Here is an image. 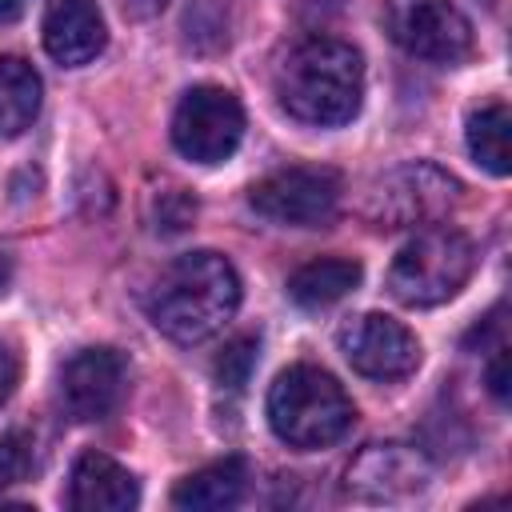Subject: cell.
Masks as SVG:
<instances>
[{"mask_svg": "<svg viewBox=\"0 0 512 512\" xmlns=\"http://www.w3.org/2000/svg\"><path fill=\"white\" fill-rule=\"evenodd\" d=\"M240 304V276L220 252L176 256L148 288V320L176 344H200L220 332Z\"/></svg>", "mask_w": 512, "mask_h": 512, "instance_id": "cell-1", "label": "cell"}, {"mask_svg": "<svg viewBox=\"0 0 512 512\" xmlns=\"http://www.w3.org/2000/svg\"><path fill=\"white\" fill-rule=\"evenodd\" d=\"M280 108L312 128L348 124L364 100V60L352 44L332 36H308L276 68Z\"/></svg>", "mask_w": 512, "mask_h": 512, "instance_id": "cell-2", "label": "cell"}, {"mask_svg": "<svg viewBox=\"0 0 512 512\" xmlns=\"http://www.w3.org/2000/svg\"><path fill=\"white\" fill-rule=\"evenodd\" d=\"M356 420V408L340 380L316 364L284 368L268 388V424L276 440L296 452H316L336 444Z\"/></svg>", "mask_w": 512, "mask_h": 512, "instance_id": "cell-3", "label": "cell"}, {"mask_svg": "<svg viewBox=\"0 0 512 512\" xmlns=\"http://www.w3.org/2000/svg\"><path fill=\"white\" fill-rule=\"evenodd\" d=\"M476 268V244L460 228L416 232L388 268V292L408 308H432L452 300Z\"/></svg>", "mask_w": 512, "mask_h": 512, "instance_id": "cell-4", "label": "cell"}, {"mask_svg": "<svg viewBox=\"0 0 512 512\" xmlns=\"http://www.w3.org/2000/svg\"><path fill=\"white\" fill-rule=\"evenodd\" d=\"M460 200L456 176H448L436 164L412 160L392 172H384L364 200V216L376 228H416V224H436L444 220Z\"/></svg>", "mask_w": 512, "mask_h": 512, "instance_id": "cell-5", "label": "cell"}, {"mask_svg": "<svg viewBox=\"0 0 512 512\" xmlns=\"http://www.w3.org/2000/svg\"><path fill=\"white\" fill-rule=\"evenodd\" d=\"M344 180L336 168L324 164H292L280 172H268L248 188V204L256 216L280 228H320L340 208Z\"/></svg>", "mask_w": 512, "mask_h": 512, "instance_id": "cell-6", "label": "cell"}, {"mask_svg": "<svg viewBox=\"0 0 512 512\" xmlns=\"http://www.w3.org/2000/svg\"><path fill=\"white\" fill-rule=\"evenodd\" d=\"M244 136V108L220 84H196L172 112V144L192 164H224Z\"/></svg>", "mask_w": 512, "mask_h": 512, "instance_id": "cell-7", "label": "cell"}, {"mask_svg": "<svg viewBox=\"0 0 512 512\" xmlns=\"http://www.w3.org/2000/svg\"><path fill=\"white\" fill-rule=\"evenodd\" d=\"M384 32L416 60L456 64L472 52V24L448 0H384Z\"/></svg>", "mask_w": 512, "mask_h": 512, "instance_id": "cell-8", "label": "cell"}, {"mask_svg": "<svg viewBox=\"0 0 512 512\" xmlns=\"http://www.w3.org/2000/svg\"><path fill=\"white\" fill-rule=\"evenodd\" d=\"M340 352L368 380H404L420 364V340L384 312L352 316L340 328Z\"/></svg>", "mask_w": 512, "mask_h": 512, "instance_id": "cell-9", "label": "cell"}, {"mask_svg": "<svg viewBox=\"0 0 512 512\" xmlns=\"http://www.w3.org/2000/svg\"><path fill=\"white\" fill-rule=\"evenodd\" d=\"M432 480V464L416 444L404 440H380L360 448V456L348 464L344 484L360 500H408L424 492Z\"/></svg>", "mask_w": 512, "mask_h": 512, "instance_id": "cell-10", "label": "cell"}, {"mask_svg": "<svg viewBox=\"0 0 512 512\" xmlns=\"http://www.w3.org/2000/svg\"><path fill=\"white\" fill-rule=\"evenodd\" d=\"M128 364L116 348H84L60 368V404L72 420L92 424L116 412L124 400Z\"/></svg>", "mask_w": 512, "mask_h": 512, "instance_id": "cell-11", "label": "cell"}, {"mask_svg": "<svg viewBox=\"0 0 512 512\" xmlns=\"http://www.w3.org/2000/svg\"><path fill=\"white\" fill-rule=\"evenodd\" d=\"M104 16L96 0H48L44 4V48L56 64L80 68L104 52Z\"/></svg>", "mask_w": 512, "mask_h": 512, "instance_id": "cell-12", "label": "cell"}, {"mask_svg": "<svg viewBox=\"0 0 512 512\" xmlns=\"http://www.w3.org/2000/svg\"><path fill=\"white\" fill-rule=\"evenodd\" d=\"M140 500L136 476L104 452H84L68 472V508L72 512H128Z\"/></svg>", "mask_w": 512, "mask_h": 512, "instance_id": "cell-13", "label": "cell"}, {"mask_svg": "<svg viewBox=\"0 0 512 512\" xmlns=\"http://www.w3.org/2000/svg\"><path fill=\"white\" fill-rule=\"evenodd\" d=\"M248 460L244 456H224L212 460L196 472H188L176 488H172V504L184 512H224L236 508L248 492Z\"/></svg>", "mask_w": 512, "mask_h": 512, "instance_id": "cell-14", "label": "cell"}, {"mask_svg": "<svg viewBox=\"0 0 512 512\" xmlns=\"http://www.w3.org/2000/svg\"><path fill=\"white\" fill-rule=\"evenodd\" d=\"M360 276H364L360 260H352V256H320V260L300 264L288 276V296L300 308H328V304L344 300L360 284Z\"/></svg>", "mask_w": 512, "mask_h": 512, "instance_id": "cell-15", "label": "cell"}, {"mask_svg": "<svg viewBox=\"0 0 512 512\" xmlns=\"http://www.w3.org/2000/svg\"><path fill=\"white\" fill-rule=\"evenodd\" d=\"M40 76L20 56H0V136H20L40 112Z\"/></svg>", "mask_w": 512, "mask_h": 512, "instance_id": "cell-16", "label": "cell"}, {"mask_svg": "<svg viewBox=\"0 0 512 512\" xmlns=\"http://www.w3.org/2000/svg\"><path fill=\"white\" fill-rule=\"evenodd\" d=\"M508 128H512V116H508V104L504 100H488L480 104L472 116H468V152L472 160L492 172V176H508L512 172V152H508Z\"/></svg>", "mask_w": 512, "mask_h": 512, "instance_id": "cell-17", "label": "cell"}, {"mask_svg": "<svg viewBox=\"0 0 512 512\" xmlns=\"http://www.w3.org/2000/svg\"><path fill=\"white\" fill-rule=\"evenodd\" d=\"M256 352H260V340H256L252 332L232 336V340L220 348V356L212 360V376H216V384L228 388V392H240V388L248 384L252 368H256Z\"/></svg>", "mask_w": 512, "mask_h": 512, "instance_id": "cell-18", "label": "cell"}, {"mask_svg": "<svg viewBox=\"0 0 512 512\" xmlns=\"http://www.w3.org/2000/svg\"><path fill=\"white\" fill-rule=\"evenodd\" d=\"M148 220H152V232L176 236V232H184L196 220V196L188 188H164V192L152 196Z\"/></svg>", "mask_w": 512, "mask_h": 512, "instance_id": "cell-19", "label": "cell"}, {"mask_svg": "<svg viewBox=\"0 0 512 512\" xmlns=\"http://www.w3.org/2000/svg\"><path fill=\"white\" fill-rule=\"evenodd\" d=\"M28 468H32V448H28V440L16 436V432H4V436H0V496H4L12 484H20V480L28 476Z\"/></svg>", "mask_w": 512, "mask_h": 512, "instance_id": "cell-20", "label": "cell"}, {"mask_svg": "<svg viewBox=\"0 0 512 512\" xmlns=\"http://www.w3.org/2000/svg\"><path fill=\"white\" fill-rule=\"evenodd\" d=\"M464 344H468V348H476V344H480V348H488V352H492V348H500V344H504V304H496V308L484 316V324H476V328L468 332V340H464Z\"/></svg>", "mask_w": 512, "mask_h": 512, "instance_id": "cell-21", "label": "cell"}, {"mask_svg": "<svg viewBox=\"0 0 512 512\" xmlns=\"http://www.w3.org/2000/svg\"><path fill=\"white\" fill-rule=\"evenodd\" d=\"M492 360H488V388H492V396L496 400H504L508 396V344H500V348H492L488 352Z\"/></svg>", "mask_w": 512, "mask_h": 512, "instance_id": "cell-22", "label": "cell"}, {"mask_svg": "<svg viewBox=\"0 0 512 512\" xmlns=\"http://www.w3.org/2000/svg\"><path fill=\"white\" fill-rule=\"evenodd\" d=\"M16 380H20V360H16L12 344H8V340H0V404L16 392Z\"/></svg>", "mask_w": 512, "mask_h": 512, "instance_id": "cell-23", "label": "cell"}, {"mask_svg": "<svg viewBox=\"0 0 512 512\" xmlns=\"http://www.w3.org/2000/svg\"><path fill=\"white\" fill-rule=\"evenodd\" d=\"M168 8V0H124V12L136 16V20H152Z\"/></svg>", "mask_w": 512, "mask_h": 512, "instance_id": "cell-24", "label": "cell"}, {"mask_svg": "<svg viewBox=\"0 0 512 512\" xmlns=\"http://www.w3.org/2000/svg\"><path fill=\"white\" fill-rule=\"evenodd\" d=\"M28 0H0V24H16L24 16Z\"/></svg>", "mask_w": 512, "mask_h": 512, "instance_id": "cell-25", "label": "cell"}, {"mask_svg": "<svg viewBox=\"0 0 512 512\" xmlns=\"http://www.w3.org/2000/svg\"><path fill=\"white\" fill-rule=\"evenodd\" d=\"M8 284H12V256L0 248V296L8 292Z\"/></svg>", "mask_w": 512, "mask_h": 512, "instance_id": "cell-26", "label": "cell"}]
</instances>
